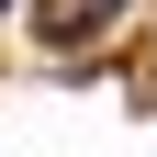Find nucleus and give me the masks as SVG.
I'll list each match as a JSON object with an SVG mask.
<instances>
[{"mask_svg": "<svg viewBox=\"0 0 157 157\" xmlns=\"http://www.w3.org/2000/svg\"><path fill=\"white\" fill-rule=\"evenodd\" d=\"M78 11H90V34H101V23H112V11H135V0H78Z\"/></svg>", "mask_w": 157, "mask_h": 157, "instance_id": "f257e3e1", "label": "nucleus"}, {"mask_svg": "<svg viewBox=\"0 0 157 157\" xmlns=\"http://www.w3.org/2000/svg\"><path fill=\"white\" fill-rule=\"evenodd\" d=\"M0 11H23V0H0Z\"/></svg>", "mask_w": 157, "mask_h": 157, "instance_id": "f03ea898", "label": "nucleus"}]
</instances>
